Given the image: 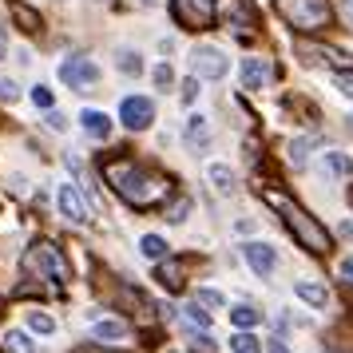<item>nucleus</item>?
I'll list each match as a JSON object with an SVG mask.
<instances>
[{"label":"nucleus","instance_id":"f257e3e1","mask_svg":"<svg viewBox=\"0 0 353 353\" xmlns=\"http://www.w3.org/2000/svg\"><path fill=\"white\" fill-rule=\"evenodd\" d=\"M103 179L115 187V194L123 203H131V207H139V210L159 207L175 191L171 175L151 171V167H143V163H135V159H108L103 163Z\"/></svg>","mask_w":353,"mask_h":353},{"label":"nucleus","instance_id":"f03ea898","mask_svg":"<svg viewBox=\"0 0 353 353\" xmlns=\"http://www.w3.org/2000/svg\"><path fill=\"white\" fill-rule=\"evenodd\" d=\"M262 199H266V203H270V207L282 214V223L290 226V234L302 242L305 250H314V254H330V250H334V239H330V230H325V226H321L318 219L310 214V210L298 207V203H294L286 191H266Z\"/></svg>","mask_w":353,"mask_h":353},{"label":"nucleus","instance_id":"7ed1b4c3","mask_svg":"<svg viewBox=\"0 0 353 353\" xmlns=\"http://www.w3.org/2000/svg\"><path fill=\"white\" fill-rule=\"evenodd\" d=\"M274 12L298 32H321L334 20V8L325 0H274Z\"/></svg>","mask_w":353,"mask_h":353},{"label":"nucleus","instance_id":"20e7f679","mask_svg":"<svg viewBox=\"0 0 353 353\" xmlns=\"http://www.w3.org/2000/svg\"><path fill=\"white\" fill-rule=\"evenodd\" d=\"M24 270H36L44 282H52V286H64L68 278H72V266H68L64 250H60L56 242H48V239H36L32 246H28Z\"/></svg>","mask_w":353,"mask_h":353},{"label":"nucleus","instance_id":"39448f33","mask_svg":"<svg viewBox=\"0 0 353 353\" xmlns=\"http://www.w3.org/2000/svg\"><path fill=\"white\" fill-rule=\"evenodd\" d=\"M214 4H219V0H171L175 20L187 28V32H203V28H210V20H214Z\"/></svg>","mask_w":353,"mask_h":353},{"label":"nucleus","instance_id":"423d86ee","mask_svg":"<svg viewBox=\"0 0 353 353\" xmlns=\"http://www.w3.org/2000/svg\"><path fill=\"white\" fill-rule=\"evenodd\" d=\"M214 17L223 20L230 32H242V28H258V17H254V8H250L246 0H219V4H214Z\"/></svg>","mask_w":353,"mask_h":353},{"label":"nucleus","instance_id":"0eeeda50","mask_svg":"<svg viewBox=\"0 0 353 353\" xmlns=\"http://www.w3.org/2000/svg\"><path fill=\"white\" fill-rule=\"evenodd\" d=\"M191 68H194V76H203V80H223L230 64H226V56L219 48H194Z\"/></svg>","mask_w":353,"mask_h":353},{"label":"nucleus","instance_id":"6e6552de","mask_svg":"<svg viewBox=\"0 0 353 353\" xmlns=\"http://www.w3.org/2000/svg\"><path fill=\"white\" fill-rule=\"evenodd\" d=\"M119 119H123L131 131H143V128H151L155 108H151V99L147 96H128L123 103H119Z\"/></svg>","mask_w":353,"mask_h":353},{"label":"nucleus","instance_id":"1a4fd4ad","mask_svg":"<svg viewBox=\"0 0 353 353\" xmlns=\"http://www.w3.org/2000/svg\"><path fill=\"white\" fill-rule=\"evenodd\" d=\"M242 258L250 262V270H254L258 278H270L274 266H278V250L266 246V242H246V246H242Z\"/></svg>","mask_w":353,"mask_h":353},{"label":"nucleus","instance_id":"9d476101","mask_svg":"<svg viewBox=\"0 0 353 353\" xmlns=\"http://www.w3.org/2000/svg\"><path fill=\"white\" fill-rule=\"evenodd\" d=\"M298 56H302L305 64H330V68H337V72H350V68H353L350 56H341V52H334V48L305 44V40H298Z\"/></svg>","mask_w":353,"mask_h":353},{"label":"nucleus","instance_id":"9b49d317","mask_svg":"<svg viewBox=\"0 0 353 353\" xmlns=\"http://www.w3.org/2000/svg\"><path fill=\"white\" fill-rule=\"evenodd\" d=\"M60 80H64L68 88H88V83L99 80V68L92 64V60H83V56H76V60H68V64L60 68Z\"/></svg>","mask_w":353,"mask_h":353},{"label":"nucleus","instance_id":"f8f14e48","mask_svg":"<svg viewBox=\"0 0 353 353\" xmlns=\"http://www.w3.org/2000/svg\"><path fill=\"white\" fill-rule=\"evenodd\" d=\"M56 203H60V210H64V219H68V223H88V203H83L80 187L64 183V187L56 191Z\"/></svg>","mask_w":353,"mask_h":353},{"label":"nucleus","instance_id":"ddd939ff","mask_svg":"<svg viewBox=\"0 0 353 353\" xmlns=\"http://www.w3.org/2000/svg\"><path fill=\"white\" fill-rule=\"evenodd\" d=\"M274 76L270 60H262V56H250V60H242V88L246 92H258V88H266Z\"/></svg>","mask_w":353,"mask_h":353},{"label":"nucleus","instance_id":"4468645a","mask_svg":"<svg viewBox=\"0 0 353 353\" xmlns=\"http://www.w3.org/2000/svg\"><path fill=\"white\" fill-rule=\"evenodd\" d=\"M183 143L191 147L194 155H203V151L210 147V123L203 119V115H191V119H187V128H183Z\"/></svg>","mask_w":353,"mask_h":353},{"label":"nucleus","instance_id":"2eb2a0df","mask_svg":"<svg viewBox=\"0 0 353 353\" xmlns=\"http://www.w3.org/2000/svg\"><path fill=\"white\" fill-rule=\"evenodd\" d=\"M128 334H131V325L123 318H99L96 325H92V337H96V341H123Z\"/></svg>","mask_w":353,"mask_h":353},{"label":"nucleus","instance_id":"dca6fc26","mask_svg":"<svg viewBox=\"0 0 353 353\" xmlns=\"http://www.w3.org/2000/svg\"><path fill=\"white\" fill-rule=\"evenodd\" d=\"M80 123H83V131H88L92 139H108V135H112V119H108L103 112H83Z\"/></svg>","mask_w":353,"mask_h":353},{"label":"nucleus","instance_id":"f3484780","mask_svg":"<svg viewBox=\"0 0 353 353\" xmlns=\"http://www.w3.org/2000/svg\"><path fill=\"white\" fill-rule=\"evenodd\" d=\"M12 20H17L24 32H40V28H44L40 12H36V8H28V4H20V0H12Z\"/></svg>","mask_w":353,"mask_h":353},{"label":"nucleus","instance_id":"a211bd4d","mask_svg":"<svg viewBox=\"0 0 353 353\" xmlns=\"http://www.w3.org/2000/svg\"><path fill=\"white\" fill-rule=\"evenodd\" d=\"M321 167H325L334 179H350V175H353L350 155H341V151H325V155H321Z\"/></svg>","mask_w":353,"mask_h":353},{"label":"nucleus","instance_id":"6ab92c4d","mask_svg":"<svg viewBox=\"0 0 353 353\" xmlns=\"http://www.w3.org/2000/svg\"><path fill=\"white\" fill-rule=\"evenodd\" d=\"M207 179H210V187H214L219 194H234V171H230V167L214 163V167L207 171Z\"/></svg>","mask_w":353,"mask_h":353},{"label":"nucleus","instance_id":"aec40b11","mask_svg":"<svg viewBox=\"0 0 353 353\" xmlns=\"http://www.w3.org/2000/svg\"><path fill=\"white\" fill-rule=\"evenodd\" d=\"M298 298H302V302H310V305H325L330 302V294H325V286H318V282H310V278H305V282H298Z\"/></svg>","mask_w":353,"mask_h":353},{"label":"nucleus","instance_id":"412c9836","mask_svg":"<svg viewBox=\"0 0 353 353\" xmlns=\"http://www.w3.org/2000/svg\"><path fill=\"white\" fill-rule=\"evenodd\" d=\"M155 278H159L167 290H183V266H179V262H159Z\"/></svg>","mask_w":353,"mask_h":353},{"label":"nucleus","instance_id":"4be33fe9","mask_svg":"<svg viewBox=\"0 0 353 353\" xmlns=\"http://www.w3.org/2000/svg\"><path fill=\"white\" fill-rule=\"evenodd\" d=\"M230 318H234V325H239V330H254L258 321H262V314H258L254 305H234V314H230Z\"/></svg>","mask_w":353,"mask_h":353},{"label":"nucleus","instance_id":"5701e85b","mask_svg":"<svg viewBox=\"0 0 353 353\" xmlns=\"http://www.w3.org/2000/svg\"><path fill=\"white\" fill-rule=\"evenodd\" d=\"M4 353H36V345H32V337L28 334L12 330V334L4 337Z\"/></svg>","mask_w":353,"mask_h":353},{"label":"nucleus","instance_id":"b1692460","mask_svg":"<svg viewBox=\"0 0 353 353\" xmlns=\"http://www.w3.org/2000/svg\"><path fill=\"white\" fill-rule=\"evenodd\" d=\"M187 318H191V325H199V330H210V325H214V314H207V305L203 302L187 305Z\"/></svg>","mask_w":353,"mask_h":353},{"label":"nucleus","instance_id":"393cba45","mask_svg":"<svg viewBox=\"0 0 353 353\" xmlns=\"http://www.w3.org/2000/svg\"><path fill=\"white\" fill-rule=\"evenodd\" d=\"M139 250H143V258H155V262H159V258L167 254V242H163L159 234H143V242H139Z\"/></svg>","mask_w":353,"mask_h":353},{"label":"nucleus","instance_id":"a878e982","mask_svg":"<svg viewBox=\"0 0 353 353\" xmlns=\"http://www.w3.org/2000/svg\"><path fill=\"white\" fill-rule=\"evenodd\" d=\"M119 72L135 80V76L143 72V68H139V52H131V48H123V52H119Z\"/></svg>","mask_w":353,"mask_h":353},{"label":"nucleus","instance_id":"bb28decb","mask_svg":"<svg viewBox=\"0 0 353 353\" xmlns=\"http://www.w3.org/2000/svg\"><path fill=\"white\" fill-rule=\"evenodd\" d=\"M28 325H32L36 334H56V318H48V314H28Z\"/></svg>","mask_w":353,"mask_h":353},{"label":"nucleus","instance_id":"cd10ccee","mask_svg":"<svg viewBox=\"0 0 353 353\" xmlns=\"http://www.w3.org/2000/svg\"><path fill=\"white\" fill-rule=\"evenodd\" d=\"M310 147H314V139H294V143H290V163H294V167H302Z\"/></svg>","mask_w":353,"mask_h":353},{"label":"nucleus","instance_id":"c85d7f7f","mask_svg":"<svg viewBox=\"0 0 353 353\" xmlns=\"http://www.w3.org/2000/svg\"><path fill=\"white\" fill-rule=\"evenodd\" d=\"M230 350H234V353H262V350H258V341H254L250 334H234Z\"/></svg>","mask_w":353,"mask_h":353},{"label":"nucleus","instance_id":"c756f323","mask_svg":"<svg viewBox=\"0 0 353 353\" xmlns=\"http://www.w3.org/2000/svg\"><path fill=\"white\" fill-rule=\"evenodd\" d=\"M187 214H191V203H187V199H183V203H175V207L167 210V223H183V219H187Z\"/></svg>","mask_w":353,"mask_h":353},{"label":"nucleus","instance_id":"7c9ffc66","mask_svg":"<svg viewBox=\"0 0 353 353\" xmlns=\"http://www.w3.org/2000/svg\"><path fill=\"white\" fill-rule=\"evenodd\" d=\"M199 302L207 305V310H219V305H223V294H219V290H199Z\"/></svg>","mask_w":353,"mask_h":353},{"label":"nucleus","instance_id":"2f4dec72","mask_svg":"<svg viewBox=\"0 0 353 353\" xmlns=\"http://www.w3.org/2000/svg\"><path fill=\"white\" fill-rule=\"evenodd\" d=\"M32 103H36V108H52V92L44 88V83H36V88H32Z\"/></svg>","mask_w":353,"mask_h":353},{"label":"nucleus","instance_id":"473e14b6","mask_svg":"<svg viewBox=\"0 0 353 353\" xmlns=\"http://www.w3.org/2000/svg\"><path fill=\"white\" fill-rule=\"evenodd\" d=\"M155 83H159V88H171V83H175V72H171V64H159V68H155Z\"/></svg>","mask_w":353,"mask_h":353},{"label":"nucleus","instance_id":"72a5a7b5","mask_svg":"<svg viewBox=\"0 0 353 353\" xmlns=\"http://www.w3.org/2000/svg\"><path fill=\"white\" fill-rule=\"evenodd\" d=\"M337 92H341V96H345V99H353V76H350V72H345V76H341V72H337Z\"/></svg>","mask_w":353,"mask_h":353},{"label":"nucleus","instance_id":"f704fd0d","mask_svg":"<svg viewBox=\"0 0 353 353\" xmlns=\"http://www.w3.org/2000/svg\"><path fill=\"white\" fill-rule=\"evenodd\" d=\"M20 96V88L12 80H0V99H8V103H12V99Z\"/></svg>","mask_w":353,"mask_h":353},{"label":"nucleus","instance_id":"c9c22d12","mask_svg":"<svg viewBox=\"0 0 353 353\" xmlns=\"http://www.w3.org/2000/svg\"><path fill=\"white\" fill-rule=\"evenodd\" d=\"M194 99H199V83L183 80V103H194Z\"/></svg>","mask_w":353,"mask_h":353},{"label":"nucleus","instance_id":"e433bc0d","mask_svg":"<svg viewBox=\"0 0 353 353\" xmlns=\"http://www.w3.org/2000/svg\"><path fill=\"white\" fill-rule=\"evenodd\" d=\"M44 123H48V131H64L68 128V119L60 112H48V119H44Z\"/></svg>","mask_w":353,"mask_h":353},{"label":"nucleus","instance_id":"4c0bfd02","mask_svg":"<svg viewBox=\"0 0 353 353\" xmlns=\"http://www.w3.org/2000/svg\"><path fill=\"white\" fill-rule=\"evenodd\" d=\"M341 17H345V20L353 24V0H341Z\"/></svg>","mask_w":353,"mask_h":353},{"label":"nucleus","instance_id":"58836bf2","mask_svg":"<svg viewBox=\"0 0 353 353\" xmlns=\"http://www.w3.org/2000/svg\"><path fill=\"white\" fill-rule=\"evenodd\" d=\"M270 353H290L286 341H278V337H274V341H270Z\"/></svg>","mask_w":353,"mask_h":353},{"label":"nucleus","instance_id":"ea45409f","mask_svg":"<svg viewBox=\"0 0 353 353\" xmlns=\"http://www.w3.org/2000/svg\"><path fill=\"white\" fill-rule=\"evenodd\" d=\"M8 56V36H4V28H0V60Z\"/></svg>","mask_w":353,"mask_h":353},{"label":"nucleus","instance_id":"a19ab883","mask_svg":"<svg viewBox=\"0 0 353 353\" xmlns=\"http://www.w3.org/2000/svg\"><path fill=\"white\" fill-rule=\"evenodd\" d=\"M341 274H345V278H350V282H353V258H350V262H345V266H341Z\"/></svg>","mask_w":353,"mask_h":353},{"label":"nucleus","instance_id":"79ce46f5","mask_svg":"<svg viewBox=\"0 0 353 353\" xmlns=\"http://www.w3.org/2000/svg\"><path fill=\"white\" fill-rule=\"evenodd\" d=\"M76 353H112V350H96V345H83V350H76Z\"/></svg>","mask_w":353,"mask_h":353},{"label":"nucleus","instance_id":"37998d69","mask_svg":"<svg viewBox=\"0 0 353 353\" xmlns=\"http://www.w3.org/2000/svg\"><path fill=\"white\" fill-rule=\"evenodd\" d=\"M330 353H334V350H330Z\"/></svg>","mask_w":353,"mask_h":353}]
</instances>
